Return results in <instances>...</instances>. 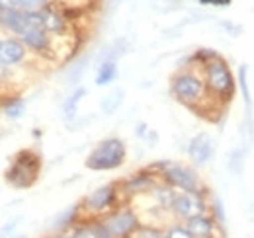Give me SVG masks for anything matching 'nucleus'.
<instances>
[{"label": "nucleus", "mask_w": 254, "mask_h": 238, "mask_svg": "<svg viewBox=\"0 0 254 238\" xmlns=\"http://www.w3.org/2000/svg\"><path fill=\"white\" fill-rule=\"evenodd\" d=\"M126 143L118 137L106 139L96 147L88 158H86V166L96 172H106V170H116L124 164L126 160Z\"/></svg>", "instance_id": "1"}, {"label": "nucleus", "mask_w": 254, "mask_h": 238, "mask_svg": "<svg viewBox=\"0 0 254 238\" xmlns=\"http://www.w3.org/2000/svg\"><path fill=\"white\" fill-rule=\"evenodd\" d=\"M203 76H205V80H203L205 88L215 92L221 100L231 102V98L235 94V78H233L229 64L221 57H215L203 64Z\"/></svg>", "instance_id": "2"}, {"label": "nucleus", "mask_w": 254, "mask_h": 238, "mask_svg": "<svg viewBox=\"0 0 254 238\" xmlns=\"http://www.w3.org/2000/svg\"><path fill=\"white\" fill-rule=\"evenodd\" d=\"M98 221L102 223V227L112 238H129L135 233V229L141 225L139 215L129 207L110 209L108 213L98 217Z\"/></svg>", "instance_id": "3"}, {"label": "nucleus", "mask_w": 254, "mask_h": 238, "mask_svg": "<svg viewBox=\"0 0 254 238\" xmlns=\"http://www.w3.org/2000/svg\"><path fill=\"white\" fill-rule=\"evenodd\" d=\"M39 158L32 152H20L12 164V168L6 172V181L14 187H30L39 172Z\"/></svg>", "instance_id": "4"}, {"label": "nucleus", "mask_w": 254, "mask_h": 238, "mask_svg": "<svg viewBox=\"0 0 254 238\" xmlns=\"http://www.w3.org/2000/svg\"><path fill=\"white\" fill-rule=\"evenodd\" d=\"M203 92H205L203 78L195 72L184 70L172 78V94L188 106H193L195 102H199L203 98Z\"/></svg>", "instance_id": "5"}, {"label": "nucleus", "mask_w": 254, "mask_h": 238, "mask_svg": "<svg viewBox=\"0 0 254 238\" xmlns=\"http://www.w3.org/2000/svg\"><path fill=\"white\" fill-rule=\"evenodd\" d=\"M168 209L174 213V217L178 221H186V219H190L191 215L207 213V203L203 201L201 191H193V193L178 191V193H174Z\"/></svg>", "instance_id": "6"}, {"label": "nucleus", "mask_w": 254, "mask_h": 238, "mask_svg": "<svg viewBox=\"0 0 254 238\" xmlns=\"http://www.w3.org/2000/svg\"><path fill=\"white\" fill-rule=\"evenodd\" d=\"M118 199V187L114 183H106L94 189L90 195L84 197V201L80 203V209L86 213H92L94 217H102L104 213H108L114 207Z\"/></svg>", "instance_id": "7"}, {"label": "nucleus", "mask_w": 254, "mask_h": 238, "mask_svg": "<svg viewBox=\"0 0 254 238\" xmlns=\"http://www.w3.org/2000/svg\"><path fill=\"white\" fill-rule=\"evenodd\" d=\"M166 183H170L172 187H178L182 191H199V178L195 176V172L188 168V166H182V164H176V162H170L162 174H160Z\"/></svg>", "instance_id": "8"}, {"label": "nucleus", "mask_w": 254, "mask_h": 238, "mask_svg": "<svg viewBox=\"0 0 254 238\" xmlns=\"http://www.w3.org/2000/svg\"><path fill=\"white\" fill-rule=\"evenodd\" d=\"M184 227L193 238H215V231L219 225L211 219L209 213H197L184 221Z\"/></svg>", "instance_id": "9"}, {"label": "nucleus", "mask_w": 254, "mask_h": 238, "mask_svg": "<svg viewBox=\"0 0 254 238\" xmlns=\"http://www.w3.org/2000/svg\"><path fill=\"white\" fill-rule=\"evenodd\" d=\"M213 154V141L207 133H197L188 145V156L191 158L193 164L203 166L211 160Z\"/></svg>", "instance_id": "10"}, {"label": "nucleus", "mask_w": 254, "mask_h": 238, "mask_svg": "<svg viewBox=\"0 0 254 238\" xmlns=\"http://www.w3.org/2000/svg\"><path fill=\"white\" fill-rule=\"evenodd\" d=\"M28 49L20 39H4L0 41V64L12 66V64H20L22 60L26 59Z\"/></svg>", "instance_id": "11"}, {"label": "nucleus", "mask_w": 254, "mask_h": 238, "mask_svg": "<svg viewBox=\"0 0 254 238\" xmlns=\"http://www.w3.org/2000/svg\"><path fill=\"white\" fill-rule=\"evenodd\" d=\"M80 213H82L80 203L66 207L51 221V231H53V233H68V231L80 221Z\"/></svg>", "instance_id": "12"}, {"label": "nucleus", "mask_w": 254, "mask_h": 238, "mask_svg": "<svg viewBox=\"0 0 254 238\" xmlns=\"http://www.w3.org/2000/svg\"><path fill=\"white\" fill-rule=\"evenodd\" d=\"M0 26L6 28V30L14 31L18 35H22L26 28V22H24V12L14 8V6H6V8H0Z\"/></svg>", "instance_id": "13"}, {"label": "nucleus", "mask_w": 254, "mask_h": 238, "mask_svg": "<svg viewBox=\"0 0 254 238\" xmlns=\"http://www.w3.org/2000/svg\"><path fill=\"white\" fill-rule=\"evenodd\" d=\"M22 43L26 45V49H33V51H47L51 45L49 33L43 30H26L20 35Z\"/></svg>", "instance_id": "14"}, {"label": "nucleus", "mask_w": 254, "mask_h": 238, "mask_svg": "<svg viewBox=\"0 0 254 238\" xmlns=\"http://www.w3.org/2000/svg\"><path fill=\"white\" fill-rule=\"evenodd\" d=\"M153 185H155L153 174L149 170H145V172H139L137 176H131V178L127 179L126 183H124V191H127V193H139V191L151 189Z\"/></svg>", "instance_id": "15"}, {"label": "nucleus", "mask_w": 254, "mask_h": 238, "mask_svg": "<svg viewBox=\"0 0 254 238\" xmlns=\"http://www.w3.org/2000/svg\"><path fill=\"white\" fill-rule=\"evenodd\" d=\"M116 76H118V64L114 60H104L96 74V86H106V84L114 82Z\"/></svg>", "instance_id": "16"}, {"label": "nucleus", "mask_w": 254, "mask_h": 238, "mask_svg": "<svg viewBox=\"0 0 254 238\" xmlns=\"http://www.w3.org/2000/svg\"><path fill=\"white\" fill-rule=\"evenodd\" d=\"M2 114L8 119H20L26 114V102L22 98H8L2 106Z\"/></svg>", "instance_id": "17"}, {"label": "nucleus", "mask_w": 254, "mask_h": 238, "mask_svg": "<svg viewBox=\"0 0 254 238\" xmlns=\"http://www.w3.org/2000/svg\"><path fill=\"white\" fill-rule=\"evenodd\" d=\"M41 16H43V31H47V33H61L64 30L63 16H59L57 12L47 10V12H41Z\"/></svg>", "instance_id": "18"}, {"label": "nucleus", "mask_w": 254, "mask_h": 238, "mask_svg": "<svg viewBox=\"0 0 254 238\" xmlns=\"http://www.w3.org/2000/svg\"><path fill=\"white\" fill-rule=\"evenodd\" d=\"M86 96V90L82 88H76L68 98H66V102L63 104V114H64V119L68 121L70 118H74L76 116V110H78V104H80V100Z\"/></svg>", "instance_id": "19"}, {"label": "nucleus", "mask_w": 254, "mask_h": 238, "mask_svg": "<svg viewBox=\"0 0 254 238\" xmlns=\"http://www.w3.org/2000/svg\"><path fill=\"white\" fill-rule=\"evenodd\" d=\"M122 100H124V90H114L112 94H108V96L102 100V112H104L106 116H112V114L120 108Z\"/></svg>", "instance_id": "20"}, {"label": "nucleus", "mask_w": 254, "mask_h": 238, "mask_svg": "<svg viewBox=\"0 0 254 238\" xmlns=\"http://www.w3.org/2000/svg\"><path fill=\"white\" fill-rule=\"evenodd\" d=\"M129 238H164V229L155 227V225H143L141 223Z\"/></svg>", "instance_id": "21"}, {"label": "nucleus", "mask_w": 254, "mask_h": 238, "mask_svg": "<svg viewBox=\"0 0 254 238\" xmlns=\"http://www.w3.org/2000/svg\"><path fill=\"white\" fill-rule=\"evenodd\" d=\"M153 193H155V197H157V201H159L160 207L168 209L170 207V201H172V197H174V193H176V191H172L170 187H155V189H153Z\"/></svg>", "instance_id": "22"}, {"label": "nucleus", "mask_w": 254, "mask_h": 238, "mask_svg": "<svg viewBox=\"0 0 254 238\" xmlns=\"http://www.w3.org/2000/svg\"><path fill=\"white\" fill-rule=\"evenodd\" d=\"M164 238H193L182 223H174L164 229Z\"/></svg>", "instance_id": "23"}, {"label": "nucleus", "mask_w": 254, "mask_h": 238, "mask_svg": "<svg viewBox=\"0 0 254 238\" xmlns=\"http://www.w3.org/2000/svg\"><path fill=\"white\" fill-rule=\"evenodd\" d=\"M247 72H249V66L247 64H241L239 66V86H241L245 102L251 106V92H249V84H247Z\"/></svg>", "instance_id": "24"}, {"label": "nucleus", "mask_w": 254, "mask_h": 238, "mask_svg": "<svg viewBox=\"0 0 254 238\" xmlns=\"http://www.w3.org/2000/svg\"><path fill=\"white\" fill-rule=\"evenodd\" d=\"M211 219H213L219 227L225 225V211H223L221 199H219V197L213 199V205H211Z\"/></svg>", "instance_id": "25"}, {"label": "nucleus", "mask_w": 254, "mask_h": 238, "mask_svg": "<svg viewBox=\"0 0 254 238\" xmlns=\"http://www.w3.org/2000/svg\"><path fill=\"white\" fill-rule=\"evenodd\" d=\"M229 168H231V172H235V174H241V168H243V152H241V150H235V152L231 154V160H229Z\"/></svg>", "instance_id": "26"}, {"label": "nucleus", "mask_w": 254, "mask_h": 238, "mask_svg": "<svg viewBox=\"0 0 254 238\" xmlns=\"http://www.w3.org/2000/svg\"><path fill=\"white\" fill-rule=\"evenodd\" d=\"M47 0H12V4H20V6H24L26 10H35V8H39V6H43Z\"/></svg>", "instance_id": "27"}, {"label": "nucleus", "mask_w": 254, "mask_h": 238, "mask_svg": "<svg viewBox=\"0 0 254 238\" xmlns=\"http://www.w3.org/2000/svg\"><path fill=\"white\" fill-rule=\"evenodd\" d=\"M20 219H22V217H16V219L8 221V223H6V225H4L2 229H0V235H12V233H14L16 229H18V225H20L18 221H20Z\"/></svg>", "instance_id": "28"}, {"label": "nucleus", "mask_w": 254, "mask_h": 238, "mask_svg": "<svg viewBox=\"0 0 254 238\" xmlns=\"http://www.w3.org/2000/svg\"><path fill=\"white\" fill-rule=\"evenodd\" d=\"M201 4H217V6H227L231 0H199Z\"/></svg>", "instance_id": "29"}, {"label": "nucleus", "mask_w": 254, "mask_h": 238, "mask_svg": "<svg viewBox=\"0 0 254 238\" xmlns=\"http://www.w3.org/2000/svg\"><path fill=\"white\" fill-rule=\"evenodd\" d=\"M49 238H74V237H70L68 233H53Z\"/></svg>", "instance_id": "30"}, {"label": "nucleus", "mask_w": 254, "mask_h": 238, "mask_svg": "<svg viewBox=\"0 0 254 238\" xmlns=\"http://www.w3.org/2000/svg\"><path fill=\"white\" fill-rule=\"evenodd\" d=\"M0 238H28L26 235H16V233H12V235H0Z\"/></svg>", "instance_id": "31"}, {"label": "nucleus", "mask_w": 254, "mask_h": 238, "mask_svg": "<svg viewBox=\"0 0 254 238\" xmlns=\"http://www.w3.org/2000/svg\"><path fill=\"white\" fill-rule=\"evenodd\" d=\"M137 135H139V137H143V135H145V123H141V125H139V129H137Z\"/></svg>", "instance_id": "32"}]
</instances>
